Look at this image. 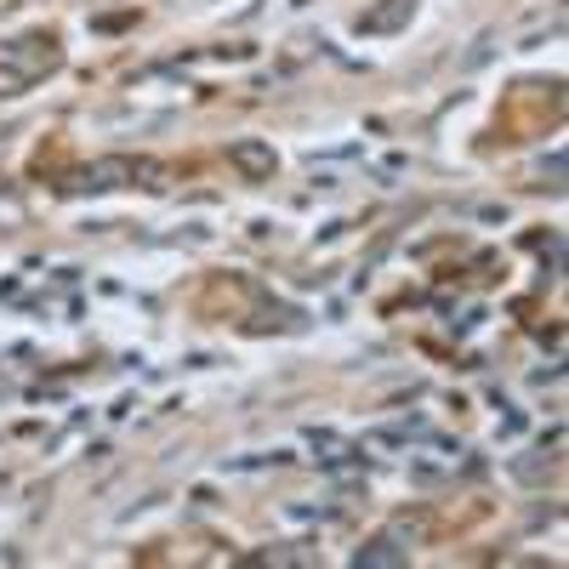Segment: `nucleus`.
Wrapping results in <instances>:
<instances>
[{
  "mask_svg": "<svg viewBox=\"0 0 569 569\" xmlns=\"http://www.w3.org/2000/svg\"><path fill=\"white\" fill-rule=\"evenodd\" d=\"M63 63L58 52V34H23V40H7L0 46V98H18L34 80H46Z\"/></svg>",
  "mask_w": 569,
  "mask_h": 569,
  "instance_id": "nucleus-1",
  "label": "nucleus"
},
{
  "mask_svg": "<svg viewBox=\"0 0 569 569\" xmlns=\"http://www.w3.org/2000/svg\"><path fill=\"white\" fill-rule=\"evenodd\" d=\"M228 160L233 166H240V177L246 182H273V149H268V142H257V137H240V142H233V149H228Z\"/></svg>",
  "mask_w": 569,
  "mask_h": 569,
  "instance_id": "nucleus-2",
  "label": "nucleus"
},
{
  "mask_svg": "<svg viewBox=\"0 0 569 569\" xmlns=\"http://www.w3.org/2000/svg\"><path fill=\"white\" fill-rule=\"evenodd\" d=\"M353 563H359V569H399V563H410V552H405L393 536H376V541H365V547L353 552Z\"/></svg>",
  "mask_w": 569,
  "mask_h": 569,
  "instance_id": "nucleus-4",
  "label": "nucleus"
},
{
  "mask_svg": "<svg viewBox=\"0 0 569 569\" xmlns=\"http://www.w3.org/2000/svg\"><path fill=\"white\" fill-rule=\"evenodd\" d=\"M142 171H149L142 160H98L86 171V188H120L126 177H142Z\"/></svg>",
  "mask_w": 569,
  "mask_h": 569,
  "instance_id": "nucleus-5",
  "label": "nucleus"
},
{
  "mask_svg": "<svg viewBox=\"0 0 569 569\" xmlns=\"http://www.w3.org/2000/svg\"><path fill=\"white\" fill-rule=\"evenodd\" d=\"M416 18V0H382V7H370L365 18H359V34H393V29H405Z\"/></svg>",
  "mask_w": 569,
  "mask_h": 569,
  "instance_id": "nucleus-3",
  "label": "nucleus"
}]
</instances>
